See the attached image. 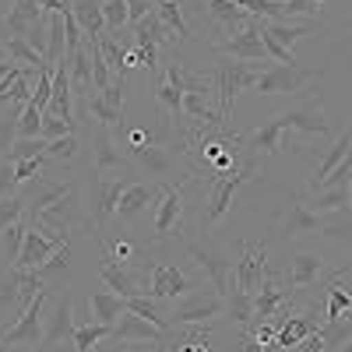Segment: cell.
<instances>
[{
	"instance_id": "20",
	"label": "cell",
	"mask_w": 352,
	"mask_h": 352,
	"mask_svg": "<svg viewBox=\"0 0 352 352\" xmlns=\"http://www.w3.org/2000/svg\"><path fill=\"white\" fill-rule=\"evenodd\" d=\"M282 134H285V124H282V116H275V120H268L264 127H257L254 134H247L243 138V152L247 155H275L278 148H282Z\"/></svg>"
},
{
	"instance_id": "30",
	"label": "cell",
	"mask_w": 352,
	"mask_h": 352,
	"mask_svg": "<svg viewBox=\"0 0 352 352\" xmlns=\"http://www.w3.org/2000/svg\"><path fill=\"white\" fill-rule=\"evenodd\" d=\"M307 208H310V212H317V215H335V212H345V208H349V187L314 190V197H310Z\"/></svg>"
},
{
	"instance_id": "50",
	"label": "cell",
	"mask_w": 352,
	"mask_h": 352,
	"mask_svg": "<svg viewBox=\"0 0 352 352\" xmlns=\"http://www.w3.org/2000/svg\"><path fill=\"white\" fill-rule=\"evenodd\" d=\"M148 11H155V0H127V14H131V25H138Z\"/></svg>"
},
{
	"instance_id": "4",
	"label": "cell",
	"mask_w": 352,
	"mask_h": 352,
	"mask_svg": "<svg viewBox=\"0 0 352 352\" xmlns=\"http://www.w3.org/2000/svg\"><path fill=\"white\" fill-rule=\"evenodd\" d=\"M257 74L261 71H254V67H247V64H222L212 78H215V96H219V113L226 116H232V102H236V96L240 92H247V88H254V81H257Z\"/></svg>"
},
{
	"instance_id": "58",
	"label": "cell",
	"mask_w": 352,
	"mask_h": 352,
	"mask_svg": "<svg viewBox=\"0 0 352 352\" xmlns=\"http://www.w3.org/2000/svg\"><path fill=\"white\" fill-rule=\"evenodd\" d=\"M8 60V46H0V64H4Z\"/></svg>"
},
{
	"instance_id": "60",
	"label": "cell",
	"mask_w": 352,
	"mask_h": 352,
	"mask_svg": "<svg viewBox=\"0 0 352 352\" xmlns=\"http://www.w3.org/2000/svg\"><path fill=\"white\" fill-rule=\"evenodd\" d=\"M349 208H352V184H349Z\"/></svg>"
},
{
	"instance_id": "41",
	"label": "cell",
	"mask_w": 352,
	"mask_h": 352,
	"mask_svg": "<svg viewBox=\"0 0 352 352\" xmlns=\"http://www.w3.org/2000/svg\"><path fill=\"white\" fill-rule=\"evenodd\" d=\"M324 236L342 240V243L352 247V212L349 215L345 212H335V219H324Z\"/></svg>"
},
{
	"instance_id": "10",
	"label": "cell",
	"mask_w": 352,
	"mask_h": 352,
	"mask_svg": "<svg viewBox=\"0 0 352 352\" xmlns=\"http://www.w3.org/2000/svg\"><path fill=\"white\" fill-rule=\"evenodd\" d=\"M222 307H226V300L219 296V292H212V296H204V292H197V296H190L184 307H176V310H173V314H166V317H169V324H173V331H176V328H187V324H204V320L219 317V314H222Z\"/></svg>"
},
{
	"instance_id": "52",
	"label": "cell",
	"mask_w": 352,
	"mask_h": 352,
	"mask_svg": "<svg viewBox=\"0 0 352 352\" xmlns=\"http://www.w3.org/2000/svg\"><path fill=\"white\" fill-rule=\"evenodd\" d=\"M240 352H264V345H261V338L247 328L243 335H240Z\"/></svg>"
},
{
	"instance_id": "45",
	"label": "cell",
	"mask_w": 352,
	"mask_h": 352,
	"mask_svg": "<svg viewBox=\"0 0 352 352\" xmlns=\"http://www.w3.org/2000/svg\"><path fill=\"white\" fill-rule=\"evenodd\" d=\"M43 166H46V155H36V159H21V162H14V176H18V184L39 180V176H43Z\"/></svg>"
},
{
	"instance_id": "35",
	"label": "cell",
	"mask_w": 352,
	"mask_h": 352,
	"mask_svg": "<svg viewBox=\"0 0 352 352\" xmlns=\"http://www.w3.org/2000/svg\"><path fill=\"white\" fill-rule=\"evenodd\" d=\"M102 338H113V328H109V324H81V328H74V345H78V352L99 349Z\"/></svg>"
},
{
	"instance_id": "29",
	"label": "cell",
	"mask_w": 352,
	"mask_h": 352,
	"mask_svg": "<svg viewBox=\"0 0 352 352\" xmlns=\"http://www.w3.org/2000/svg\"><path fill=\"white\" fill-rule=\"evenodd\" d=\"M134 36H138V46H166L173 39V32L166 28V21L159 18V11H148L138 25H134Z\"/></svg>"
},
{
	"instance_id": "19",
	"label": "cell",
	"mask_w": 352,
	"mask_h": 352,
	"mask_svg": "<svg viewBox=\"0 0 352 352\" xmlns=\"http://www.w3.org/2000/svg\"><path fill=\"white\" fill-rule=\"evenodd\" d=\"M320 229H324V219H320L317 212H310L307 201L292 197V201H289V215H285L282 226H278L282 236L292 240V236H303V232H320Z\"/></svg>"
},
{
	"instance_id": "11",
	"label": "cell",
	"mask_w": 352,
	"mask_h": 352,
	"mask_svg": "<svg viewBox=\"0 0 352 352\" xmlns=\"http://www.w3.org/2000/svg\"><path fill=\"white\" fill-rule=\"evenodd\" d=\"M219 53H229V56L247 60V64H254V60H264V64H268L272 56H268V50H264V39H261V18H257L250 28L236 32L232 39H222V43H219Z\"/></svg>"
},
{
	"instance_id": "38",
	"label": "cell",
	"mask_w": 352,
	"mask_h": 352,
	"mask_svg": "<svg viewBox=\"0 0 352 352\" xmlns=\"http://www.w3.org/2000/svg\"><path fill=\"white\" fill-rule=\"evenodd\" d=\"M226 307H229V317L232 320H240L243 328H250V320H254V296H250V292L232 289V296L226 300Z\"/></svg>"
},
{
	"instance_id": "49",
	"label": "cell",
	"mask_w": 352,
	"mask_h": 352,
	"mask_svg": "<svg viewBox=\"0 0 352 352\" xmlns=\"http://www.w3.org/2000/svg\"><path fill=\"white\" fill-rule=\"evenodd\" d=\"M320 4H324V0H285L289 18H296V14H317Z\"/></svg>"
},
{
	"instance_id": "27",
	"label": "cell",
	"mask_w": 352,
	"mask_h": 352,
	"mask_svg": "<svg viewBox=\"0 0 352 352\" xmlns=\"http://www.w3.org/2000/svg\"><path fill=\"white\" fill-rule=\"evenodd\" d=\"M124 180H99V187H96V229L102 232L106 229V219L116 212V204H120V194H124Z\"/></svg>"
},
{
	"instance_id": "7",
	"label": "cell",
	"mask_w": 352,
	"mask_h": 352,
	"mask_svg": "<svg viewBox=\"0 0 352 352\" xmlns=\"http://www.w3.org/2000/svg\"><path fill=\"white\" fill-rule=\"evenodd\" d=\"M50 300V289L43 285L36 296H32V303H28L21 314H18V320L4 331V342L8 345H32V349H39V342H43V303Z\"/></svg>"
},
{
	"instance_id": "47",
	"label": "cell",
	"mask_w": 352,
	"mask_h": 352,
	"mask_svg": "<svg viewBox=\"0 0 352 352\" xmlns=\"http://www.w3.org/2000/svg\"><path fill=\"white\" fill-rule=\"evenodd\" d=\"M74 148H78V138H74V134L56 138V141H50L46 159H60V162H67V159H74Z\"/></svg>"
},
{
	"instance_id": "3",
	"label": "cell",
	"mask_w": 352,
	"mask_h": 352,
	"mask_svg": "<svg viewBox=\"0 0 352 352\" xmlns=\"http://www.w3.org/2000/svg\"><path fill=\"white\" fill-rule=\"evenodd\" d=\"M194 184V176L187 173L180 184H169L155 204V215H152V232L155 240H166V236H176L180 232V219H184V190Z\"/></svg>"
},
{
	"instance_id": "28",
	"label": "cell",
	"mask_w": 352,
	"mask_h": 352,
	"mask_svg": "<svg viewBox=\"0 0 352 352\" xmlns=\"http://www.w3.org/2000/svg\"><path fill=\"white\" fill-rule=\"evenodd\" d=\"M64 67H67V78H71V88H74V96H85L88 88H92V53H88V43L64 56Z\"/></svg>"
},
{
	"instance_id": "21",
	"label": "cell",
	"mask_w": 352,
	"mask_h": 352,
	"mask_svg": "<svg viewBox=\"0 0 352 352\" xmlns=\"http://www.w3.org/2000/svg\"><path fill=\"white\" fill-rule=\"evenodd\" d=\"M88 314H92V324L116 328V320L127 314V300L116 296V292H92L88 296Z\"/></svg>"
},
{
	"instance_id": "51",
	"label": "cell",
	"mask_w": 352,
	"mask_h": 352,
	"mask_svg": "<svg viewBox=\"0 0 352 352\" xmlns=\"http://www.w3.org/2000/svg\"><path fill=\"white\" fill-rule=\"evenodd\" d=\"M109 254H113L116 261H120V264H124V261H131V257H134L138 250H134V243H127V240H120V243H113V247H109Z\"/></svg>"
},
{
	"instance_id": "26",
	"label": "cell",
	"mask_w": 352,
	"mask_h": 352,
	"mask_svg": "<svg viewBox=\"0 0 352 352\" xmlns=\"http://www.w3.org/2000/svg\"><path fill=\"white\" fill-rule=\"evenodd\" d=\"M208 11H212V18L226 28V32H232V36L243 32V28H250V25L257 21L254 14H247V11L236 4V0H208Z\"/></svg>"
},
{
	"instance_id": "56",
	"label": "cell",
	"mask_w": 352,
	"mask_h": 352,
	"mask_svg": "<svg viewBox=\"0 0 352 352\" xmlns=\"http://www.w3.org/2000/svg\"><path fill=\"white\" fill-rule=\"evenodd\" d=\"M8 352H39V349H32V345H8Z\"/></svg>"
},
{
	"instance_id": "1",
	"label": "cell",
	"mask_w": 352,
	"mask_h": 352,
	"mask_svg": "<svg viewBox=\"0 0 352 352\" xmlns=\"http://www.w3.org/2000/svg\"><path fill=\"white\" fill-rule=\"evenodd\" d=\"M254 173H257V162H243L240 169H229V173L215 176L212 187H208V201H204V215H201V222H204V226H215V222L229 212L232 190H236L240 184H247V180H254Z\"/></svg>"
},
{
	"instance_id": "14",
	"label": "cell",
	"mask_w": 352,
	"mask_h": 352,
	"mask_svg": "<svg viewBox=\"0 0 352 352\" xmlns=\"http://www.w3.org/2000/svg\"><path fill=\"white\" fill-rule=\"evenodd\" d=\"M292 296H285V289H282V282L268 272L261 278V285H257V292H254V320L250 324H261V320H272L285 303H289Z\"/></svg>"
},
{
	"instance_id": "24",
	"label": "cell",
	"mask_w": 352,
	"mask_h": 352,
	"mask_svg": "<svg viewBox=\"0 0 352 352\" xmlns=\"http://www.w3.org/2000/svg\"><path fill=\"white\" fill-rule=\"evenodd\" d=\"M74 21L88 43H102L106 36V18H102V0H74Z\"/></svg>"
},
{
	"instance_id": "36",
	"label": "cell",
	"mask_w": 352,
	"mask_h": 352,
	"mask_svg": "<svg viewBox=\"0 0 352 352\" xmlns=\"http://www.w3.org/2000/svg\"><path fill=\"white\" fill-rule=\"evenodd\" d=\"M25 232H28V222H25V215H21L18 222H11L4 232H0V247H4L8 261H18V254H21V243H25Z\"/></svg>"
},
{
	"instance_id": "62",
	"label": "cell",
	"mask_w": 352,
	"mask_h": 352,
	"mask_svg": "<svg viewBox=\"0 0 352 352\" xmlns=\"http://www.w3.org/2000/svg\"><path fill=\"white\" fill-rule=\"evenodd\" d=\"M0 335H4V328H0Z\"/></svg>"
},
{
	"instance_id": "31",
	"label": "cell",
	"mask_w": 352,
	"mask_h": 352,
	"mask_svg": "<svg viewBox=\"0 0 352 352\" xmlns=\"http://www.w3.org/2000/svg\"><path fill=\"white\" fill-rule=\"evenodd\" d=\"M131 159H134V162H141L152 176H162V173H169V166H173L169 148H155L152 141L144 144V148H131Z\"/></svg>"
},
{
	"instance_id": "32",
	"label": "cell",
	"mask_w": 352,
	"mask_h": 352,
	"mask_svg": "<svg viewBox=\"0 0 352 352\" xmlns=\"http://www.w3.org/2000/svg\"><path fill=\"white\" fill-rule=\"evenodd\" d=\"M155 11L166 21V28L173 32V39H190V25L184 18V4H180V0H162V4H155Z\"/></svg>"
},
{
	"instance_id": "2",
	"label": "cell",
	"mask_w": 352,
	"mask_h": 352,
	"mask_svg": "<svg viewBox=\"0 0 352 352\" xmlns=\"http://www.w3.org/2000/svg\"><path fill=\"white\" fill-rule=\"evenodd\" d=\"M317 78H320L317 71H303L296 64H275V67L257 74L254 88H257V92H264V96H300L303 88L310 81H317Z\"/></svg>"
},
{
	"instance_id": "37",
	"label": "cell",
	"mask_w": 352,
	"mask_h": 352,
	"mask_svg": "<svg viewBox=\"0 0 352 352\" xmlns=\"http://www.w3.org/2000/svg\"><path fill=\"white\" fill-rule=\"evenodd\" d=\"M46 148H50V141L39 134V138H18L14 144H11V152H8V159L11 162H21V159H36V155H46Z\"/></svg>"
},
{
	"instance_id": "42",
	"label": "cell",
	"mask_w": 352,
	"mask_h": 352,
	"mask_svg": "<svg viewBox=\"0 0 352 352\" xmlns=\"http://www.w3.org/2000/svg\"><path fill=\"white\" fill-rule=\"evenodd\" d=\"M67 134H74V120H64V116L43 109V138L56 141V138H67Z\"/></svg>"
},
{
	"instance_id": "61",
	"label": "cell",
	"mask_w": 352,
	"mask_h": 352,
	"mask_svg": "<svg viewBox=\"0 0 352 352\" xmlns=\"http://www.w3.org/2000/svg\"><path fill=\"white\" fill-rule=\"evenodd\" d=\"M155 4H162V0H155Z\"/></svg>"
},
{
	"instance_id": "13",
	"label": "cell",
	"mask_w": 352,
	"mask_h": 352,
	"mask_svg": "<svg viewBox=\"0 0 352 352\" xmlns=\"http://www.w3.org/2000/svg\"><path fill=\"white\" fill-rule=\"evenodd\" d=\"M67 335H74V303H71V296L56 300V303H53V314L43 317V342H39V352L53 349L56 342L67 338Z\"/></svg>"
},
{
	"instance_id": "40",
	"label": "cell",
	"mask_w": 352,
	"mask_h": 352,
	"mask_svg": "<svg viewBox=\"0 0 352 352\" xmlns=\"http://www.w3.org/2000/svg\"><path fill=\"white\" fill-rule=\"evenodd\" d=\"M102 18H106V32H120L124 25H131L127 0H102Z\"/></svg>"
},
{
	"instance_id": "44",
	"label": "cell",
	"mask_w": 352,
	"mask_h": 352,
	"mask_svg": "<svg viewBox=\"0 0 352 352\" xmlns=\"http://www.w3.org/2000/svg\"><path fill=\"white\" fill-rule=\"evenodd\" d=\"M25 215V197H4V201H0V232H4L11 222H18Z\"/></svg>"
},
{
	"instance_id": "39",
	"label": "cell",
	"mask_w": 352,
	"mask_h": 352,
	"mask_svg": "<svg viewBox=\"0 0 352 352\" xmlns=\"http://www.w3.org/2000/svg\"><path fill=\"white\" fill-rule=\"evenodd\" d=\"M43 134V109L36 102H25L18 116V138H39Z\"/></svg>"
},
{
	"instance_id": "53",
	"label": "cell",
	"mask_w": 352,
	"mask_h": 352,
	"mask_svg": "<svg viewBox=\"0 0 352 352\" xmlns=\"http://www.w3.org/2000/svg\"><path fill=\"white\" fill-rule=\"evenodd\" d=\"M152 141V134L148 131H141V127H134L131 134H127V148H144V144Z\"/></svg>"
},
{
	"instance_id": "22",
	"label": "cell",
	"mask_w": 352,
	"mask_h": 352,
	"mask_svg": "<svg viewBox=\"0 0 352 352\" xmlns=\"http://www.w3.org/2000/svg\"><path fill=\"white\" fill-rule=\"evenodd\" d=\"M285 131H303V134H317L324 138L331 134V124L324 120V113H320L317 106H303V109H289V113H278Z\"/></svg>"
},
{
	"instance_id": "25",
	"label": "cell",
	"mask_w": 352,
	"mask_h": 352,
	"mask_svg": "<svg viewBox=\"0 0 352 352\" xmlns=\"http://www.w3.org/2000/svg\"><path fill=\"white\" fill-rule=\"evenodd\" d=\"M162 190L159 187H148V184H127L124 194H120V204H116V212H120V219H134V215H141L144 208H148L152 201H159Z\"/></svg>"
},
{
	"instance_id": "16",
	"label": "cell",
	"mask_w": 352,
	"mask_h": 352,
	"mask_svg": "<svg viewBox=\"0 0 352 352\" xmlns=\"http://www.w3.org/2000/svg\"><path fill=\"white\" fill-rule=\"evenodd\" d=\"M92 159H96V176H106L109 169H127L131 166V155H124L113 141V131L109 127H96V138H92Z\"/></svg>"
},
{
	"instance_id": "18",
	"label": "cell",
	"mask_w": 352,
	"mask_h": 352,
	"mask_svg": "<svg viewBox=\"0 0 352 352\" xmlns=\"http://www.w3.org/2000/svg\"><path fill=\"white\" fill-rule=\"evenodd\" d=\"M349 155H352V131H342V134H338V141H335L331 148L314 162V173H310V190H320V184H324L328 176H331V173L349 159Z\"/></svg>"
},
{
	"instance_id": "23",
	"label": "cell",
	"mask_w": 352,
	"mask_h": 352,
	"mask_svg": "<svg viewBox=\"0 0 352 352\" xmlns=\"http://www.w3.org/2000/svg\"><path fill=\"white\" fill-rule=\"evenodd\" d=\"M320 275H324V261H320L317 254H310V250L292 254V261H289V282H292V289H310V285H317Z\"/></svg>"
},
{
	"instance_id": "12",
	"label": "cell",
	"mask_w": 352,
	"mask_h": 352,
	"mask_svg": "<svg viewBox=\"0 0 352 352\" xmlns=\"http://www.w3.org/2000/svg\"><path fill=\"white\" fill-rule=\"evenodd\" d=\"M190 289H194V282L180 268H173V264H155L144 296H152V300H176V296H184V292H190Z\"/></svg>"
},
{
	"instance_id": "15",
	"label": "cell",
	"mask_w": 352,
	"mask_h": 352,
	"mask_svg": "<svg viewBox=\"0 0 352 352\" xmlns=\"http://www.w3.org/2000/svg\"><path fill=\"white\" fill-rule=\"evenodd\" d=\"M99 272H102V282L109 285V289H116V296H124V300H131V296H144L148 292V285H141L120 261H116L106 247H102V264H99Z\"/></svg>"
},
{
	"instance_id": "8",
	"label": "cell",
	"mask_w": 352,
	"mask_h": 352,
	"mask_svg": "<svg viewBox=\"0 0 352 352\" xmlns=\"http://www.w3.org/2000/svg\"><path fill=\"white\" fill-rule=\"evenodd\" d=\"M264 275H268V243H243L236 261V289L254 296Z\"/></svg>"
},
{
	"instance_id": "33",
	"label": "cell",
	"mask_w": 352,
	"mask_h": 352,
	"mask_svg": "<svg viewBox=\"0 0 352 352\" xmlns=\"http://www.w3.org/2000/svg\"><path fill=\"white\" fill-rule=\"evenodd\" d=\"M8 60L25 64V67H32V71H43V67H46L43 53H39V50H32V43L21 39V36H14V39L8 43Z\"/></svg>"
},
{
	"instance_id": "34",
	"label": "cell",
	"mask_w": 352,
	"mask_h": 352,
	"mask_svg": "<svg viewBox=\"0 0 352 352\" xmlns=\"http://www.w3.org/2000/svg\"><path fill=\"white\" fill-rule=\"evenodd\" d=\"M324 292H328V320H338V317H345L352 310V292L342 285V275H335Z\"/></svg>"
},
{
	"instance_id": "5",
	"label": "cell",
	"mask_w": 352,
	"mask_h": 352,
	"mask_svg": "<svg viewBox=\"0 0 352 352\" xmlns=\"http://www.w3.org/2000/svg\"><path fill=\"white\" fill-rule=\"evenodd\" d=\"M190 257L197 261V268L212 278V285H215V292L222 300H229L232 296V289H236V261L232 257H226V254H219V250H212V247H190Z\"/></svg>"
},
{
	"instance_id": "6",
	"label": "cell",
	"mask_w": 352,
	"mask_h": 352,
	"mask_svg": "<svg viewBox=\"0 0 352 352\" xmlns=\"http://www.w3.org/2000/svg\"><path fill=\"white\" fill-rule=\"evenodd\" d=\"M124 88H127V78L113 74L102 92L88 99V116H96V120L109 131H120L124 127Z\"/></svg>"
},
{
	"instance_id": "54",
	"label": "cell",
	"mask_w": 352,
	"mask_h": 352,
	"mask_svg": "<svg viewBox=\"0 0 352 352\" xmlns=\"http://www.w3.org/2000/svg\"><path fill=\"white\" fill-rule=\"evenodd\" d=\"M14 39V32H11V25H8V18H0V46H8Z\"/></svg>"
},
{
	"instance_id": "55",
	"label": "cell",
	"mask_w": 352,
	"mask_h": 352,
	"mask_svg": "<svg viewBox=\"0 0 352 352\" xmlns=\"http://www.w3.org/2000/svg\"><path fill=\"white\" fill-rule=\"evenodd\" d=\"M124 352H162V342L152 345V342H141V349H124Z\"/></svg>"
},
{
	"instance_id": "43",
	"label": "cell",
	"mask_w": 352,
	"mask_h": 352,
	"mask_svg": "<svg viewBox=\"0 0 352 352\" xmlns=\"http://www.w3.org/2000/svg\"><path fill=\"white\" fill-rule=\"evenodd\" d=\"M50 99H53V67L46 64L39 71V78H36V88H32V99H28V102H36L39 109H46Z\"/></svg>"
},
{
	"instance_id": "59",
	"label": "cell",
	"mask_w": 352,
	"mask_h": 352,
	"mask_svg": "<svg viewBox=\"0 0 352 352\" xmlns=\"http://www.w3.org/2000/svg\"><path fill=\"white\" fill-rule=\"evenodd\" d=\"M0 352H8V342H4V335H0Z\"/></svg>"
},
{
	"instance_id": "9",
	"label": "cell",
	"mask_w": 352,
	"mask_h": 352,
	"mask_svg": "<svg viewBox=\"0 0 352 352\" xmlns=\"http://www.w3.org/2000/svg\"><path fill=\"white\" fill-rule=\"evenodd\" d=\"M60 247H67L64 236H50V232H43V229H36V226H28L25 243H21V254H18V261H14V268L36 272L39 264H43L46 257H53Z\"/></svg>"
},
{
	"instance_id": "46",
	"label": "cell",
	"mask_w": 352,
	"mask_h": 352,
	"mask_svg": "<svg viewBox=\"0 0 352 352\" xmlns=\"http://www.w3.org/2000/svg\"><path fill=\"white\" fill-rule=\"evenodd\" d=\"M67 261H71V243H67V247H60V250H56L53 257H46V261L39 264V268H36V275H39V278L46 282V278H50L53 272H60V268H67Z\"/></svg>"
},
{
	"instance_id": "48",
	"label": "cell",
	"mask_w": 352,
	"mask_h": 352,
	"mask_svg": "<svg viewBox=\"0 0 352 352\" xmlns=\"http://www.w3.org/2000/svg\"><path fill=\"white\" fill-rule=\"evenodd\" d=\"M18 194V176H14V162L11 159H0V201L14 197Z\"/></svg>"
},
{
	"instance_id": "57",
	"label": "cell",
	"mask_w": 352,
	"mask_h": 352,
	"mask_svg": "<svg viewBox=\"0 0 352 352\" xmlns=\"http://www.w3.org/2000/svg\"><path fill=\"white\" fill-rule=\"evenodd\" d=\"M338 352H352V335H349V338H345V342L338 345Z\"/></svg>"
},
{
	"instance_id": "17",
	"label": "cell",
	"mask_w": 352,
	"mask_h": 352,
	"mask_svg": "<svg viewBox=\"0 0 352 352\" xmlns=\"http://www.w3.org/2000/svg\"><path fill=\"white\" fill-rule=\"evenodd\" d=\"M113 338L116 342H152V345H159V342H166V331L159 328V324H152V320H144V317H138V314H124L120 320H116V328H113Z\"/></svg>"
}]
</instances>
